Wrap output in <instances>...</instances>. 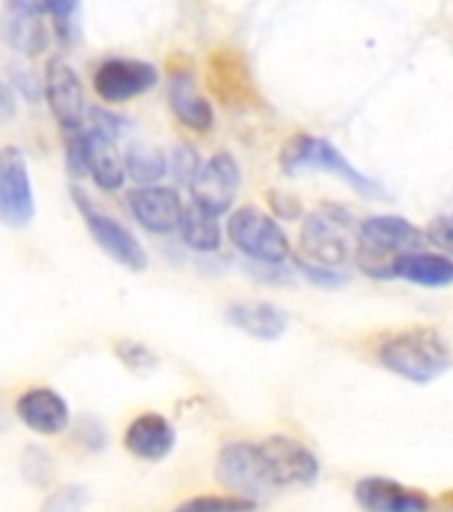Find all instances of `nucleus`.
I'll return each instance as SVG.
<instances>
[{
  "label": "nucleus",
  "instance_id": "obj_1",
  "mask_svg": "<svg viewBox=\"0 0 453 512\" xmlns=\"http://www.w3.org/2000/svg\"><path fill=\"white\" fill-rule=\"evenodd\" d=\"M379 363L406 382L430 384L448 371L451 350L435 328H406L379 344Z\"/></svg>",
  "mask_w": 453,
  "mask_h": 512
},
{
  "label": "nucleus",
  "instance_id": "obj_2",
  "mask_svg": "<svg viewBox=\"0 0 453 512\" xmlns=\"http://www.w3.org/2000/svg\"><path fill=\"white\" fill-rule=\"evenodd\" d=\"M424 232L403 216H371L358 227V259L360 270L371 278H390V264L395 256L422 246Z\"/></svg>",
  "mask_w": 453,
  "mask_h": 512
},
{
  "label": "nucleus",
  "instance_id": "obj_3",
  "mask_svg": "<svg viewBox=\"0 0 453 512\" xmlns=\"http://www.w3.org/2000/svg\"><path fill=\"white\" fill-rule=\"evenodd\" d=\"M224 232L240 254L264 267H280L291 256V240L286 230L262 208H235Z\"/></svg>",
  "mask_w": 453,
  "mask_h": 512
},
{
  "label": "nucleus",
  "instance_id": "obj_4",
  "mask_svg": "<svg viewBox=\"0 0 453 512\" xmlns=\"http://www.w3.org/2000/svg\"><path fill=\"white\" fill-rule=\"evenodd\" d=\"M280 168L288 176L304 174V171H326V174H334L339 179H344V182L355 187L358 192H363V195H376L379 192V184L352 166L350 160L344 158L334 144L310 134H296L283 144V150H280Z\"/></svg>",
  "mask_w": 453,
  "mask_h": 512
},
{
  "label": "nucleus",
  "instance_id": "obj_5",
  "mask_svg": "<svg viewBox=\"0 0 453 512\" xmlns=\"http://www.w3.org/2000/svg\"><path fill=\"white\" fill-rule=\"evenodd\" d=\"M72 203L78 206L80 219L88 227V235L94 238L96 246L102 248L112 262H118L120 267H126L131 272L147 270L150 256H147L139 238L128 230L126 224H120L115 216L104 214L102 208H96L94 200L88 198L83 190H78V187L72 190Z\"/></svg>",
  "mask_w": 453,
  "mask_h": 512
},
{
  "label": "nucleus",
  "instance_id": "obj_6",
  "mask_svg": "<svg viewBox=\"0 0 453 512\" xmlns=\"http://www.w3.org/2000/svg\"><path fill=\"white\" fill-rule=\"evenodd\" d=\"M358 248L355 224L342 211H315L304 219L302 251L307 262L339 267L350 262Z\"/></svg>",
  "mask_w": 453,
  "mask_h": 512
},
{
  "label": "nucleus",
  "instance_id": "obj_7",
  "mask_svg": "<svg viewBox=\"0 0 453 512\" xmlns=\"http://www.w3.org/2000/svg\"><path fill=\"white\" fill-rule=\"evenodd\" d=\"M216 480L222 483L230 494L251 499L259 504L267 494H272L270 478L264 470L259 443H227L216 456Z\"/></svg>",
  "mask_w": 453,
  "mask_h": 512
},
{
  "label": "nucleus",
  "instance_id": "obj_8",
  "mask_svg": "<svg viewBox=\"0 0 453 512\" xmlns=\"http://www.w3.org/2000/svg\"><path fill=\"white\" fill-rule=\"evenodd\" d=\"M35 219L30 168L24 152L14 144L0 147V224L22 230Z\"/></svg>",
  "mask_w": 453,
  "mask_h": 512
},
{
  "label": "nucleus",
  "instance_id": "obj_9",
  "mask_svg": "<svg viewBox=\"0 0 453 512\" xmlns=\"http://www.w3.org/2000/svg\"><path fill=\"white\" fill-rule=\"evenodd\" d=\"M264 470L270 478L272 488H294L312 486L320 475L318 456L310 448L286 435H272L264 443H259Z\"/></svg>",
  "mask_w": 453,
  "mask_h": 512
},
{
  "label": "nucleus",
  "instance_id": "obj_10",
  "mask_svg": "<svg viewBox=\"0 0 453 512\" xmlns=\"http://www.w3.org/2000/svg\"><path fill=\"white\" fill-rule=\"evenodd\" d=\"M158 67L144 59H104L96 67L91 86L104 104L131 102L158 86Z\"/></svg>",
  "mask_w": 453,
  "mask_h": 512
},
{
  "label": "nucleus",
  "instance_id": "obj_11",
  "mask_svg": "<svg viewBox=\"0 0 453 512\" xmlns=\"http://www.w3.org/2000/svg\"><path fill=\"white\" fill-rule=\"evenodd\" d=\"M43 96H46L48 110L64 134L83 128L88 110L86 94H83L78 72L72 70L70 64L62 62V59L48 62L46 78H43Z\"/></svg>",
  "mask_w": 453,
  "mask_h": 512
},
{
  "label": "nucleus",
  "instance_id": "obj_12",
  "mask_svg": "<svg viewBox=\"0 0 453 512\" xmlns=\"http://www.w3.org/2000/svg\"><path fill=\"white\" fill-rule=\"evenodd\" d=\"M126 206L136 224L150 235H174L179 230L184 200L174 187L150 184V187H136L128 192Z\"/></svg>",
  "mask_w": 453,
  "mask_h": 512
},
{
  "label": "nucleus",
  "instance_id": "obj_13",
  "mask_svg": "<svg viewBox=\"0 0 453 512\" xmlns=\"http://www.w3.org/2000/svg\"><path fill=\"white\" fill-rule=\"evenodd\" d=\"M192 200L200 206L211 208L214 214H227L232 211V203L240 190V166L235 155L227 150H219L208 160H203L198 179L190 187Z\"/></svg>",
  "mask_w": 453,
  "mask_h": 512
},
{
  "label": "nucleus",
  "instance_id": "obj_14",
  "mask_svg": "<svg viewBox=\"0 0 453 512\" xmlns=\"http://www.w3.org/2000/svg\"><path fill=\"white\" fill-rule=\"evenodd\" d=\"M16 416L19 422L35 435H59L70 427V406L67 400L51 387H30L16 398Z\"/></svg>",
  "mask_w": 453,
  "mask_h": 512
},
{
  "label": "nucleus",
  "instance_id": "obj_15",
  "mask_svg": "<svg viewBox=\"0 0 453 512\" xmlns=\"http://www.w3.org/2000/svg\"><path fill=\"white\" fill-rule=\"evenodd\" d=\"M355 499L366 512H432L430 496L390 478H363Z\"/></svg>",
  "mask_w": 453,
  "mask_h": 512
},
{
  "label": "nucleus",
  "instance_id": "obj_16",
  "mask_svg": "<svg viewBox=\"0 0 453 512\" xmlns=\"http://www.w3.org/2000/svg\"><path fill=\"white\" fill-rule=\"evenodd\" d=\"M123 446H126L128 454L142 459V462H160L176 446L174 424L168 422L163 414L144 411L128 422L126 432H123Z\"/></svg>",
  "mask_w": 453,
  "mask_h": 512
},
{
  "label": "nucleus",
  "instance_id": "obj_17",
  "mask_svg": "<svg viewBox=\"0 0 453 512\" xmlns=\"http://www.w3.org/2000/svg\"><path fill=\"white\" fill-rule=\"evenodd\" d=\"M168 104L176 120L195 134H208L214 128V107L195 86L190 70H176L168 80Z\"/></svg>",
  "mask_w": 453,
  "mask_h": 512
},
{
  "label": "nucleus",
  "instance_id": "obj_18",
  "mask_svg": "<svg viewBox=\"0 0 453 512\" xmlns=\"http://www.w3.org/2000/svg\"><path fill=\"white\" fill-rule=\"evenodd\" d=\"M390 278L424 288H446L453 283V259L430 251H406L392 259Z\"/></svg>",
  "mask_w": 453,
  "mask_h": 512
},
{
  "label": "nucleus",
  "instance_id": "obj_19",
  "mask_svg": "<svg viewBox=\"0 0 453 512\" xmlns=\"http://www.w3.org/2000/svg\"><path fill=\"white\" fill-rule=\"evenodd\" d=\"M0 38L19 54L40 56L48 46V30L43 16L35 14L32 8L8 6V11L0 16Z\"/></svg>",
  "mask_w": 453,
  "mask_h": 512
},
{
  "label": "nucleus",
  "instance_id": "obj_20",
  "mask_svg": "<svg viewBox=\"0 0 453 512\" xmlns=\"http://www.w3.org/2000/svg\"><path fill=\"white\" fill-rule=\"evenodd\" d=\"M230 326H235L243 334L262 339V342H275L286 334L288 318L286 312L278 310L275 304L267 302H232L224 312Z\"/></svg>",
  "mask_w": 453,
  "mask_h": 512
},
{
  "label": "nucleus",
  "instance_id": "obj_21",
  "mask_svg": "<svg viewBox=\"0 0 453 512\" xmlns=\"http://www.w3.org/2000/svg\"><path fill=\"white\" fill-rule=\"evenodd\" d=\"M83 139H86V176H91V182L104 192L123 190L126 168H123V155L115 147L118 142H110L86 128H83Z\"/></svg>",
  "mask_w": 453,
  "mask_h": 512
},
{
  "label": "nucleus",
  "instance_id": "obj_22",
  "mask_svg": "<svg viewBox=\"0 0 453 512\" xmlns=\"http://www.w3.org/2000/svg\"><path fill=\"white\" fill-rule=\"evenodd\" d=\"M222 216L214 214L211 208L200 206L198 200L184 203L182 219H179V238L184 240V246L198 251V254H216L222 248L224 230Z\"/></svg>",
  "mask_w": 453,
  "mask_h": 512
},
{
  "label": "nucleus",
  "instance_id": "obj_23",
  "mask_svg": "<svg viewBox=\"0 0 453 512\" xmlns=\"http://www.w3.org/2000/svg\"><path fill=\"white\" fill-rule=\"evenodd\" d=\"M123 168H126V179L131 176L139 187H150V184H160L168 176V155L158 147L131 144L123 152Z\"/></svg>",
  "mask_w": 453,
  "mask_h": 512
},
{
  "label": "nucleus",
  "instance_id": "obj_24",
  "mask_svg": "<svg viewBox=\"0 0 453 512\" xmlns=\"http://www.w3.org/2000/svg\"><path fill=\"white\" fill-rule=\"evenodd\" d=\"M259 504L235 494H203L187 499L171 512H254Z\"/></svg>",
  "mask_w": 453,
  "mask_h": 512
},
{
  "label": "nucleus",
  "instance_id": "obj_25",
  "mask_svg": "<svg viewBox=\"0 0 453 512\" xmlns=\"http://www.w3.org/2000/svg\"><path fill=\"white\" fill-rule=\"evenodd\" d=\"M22 475L35 488H48L56 478V464L46 448L27 446L22 454Z\"/></svg>",
  "mask_w": 453,
  "mask_h": 512
},
{
  "label": "nucleus",
  "instance_id": "obj_26",
  "mask_svg": "<svg viewBox=\"0 0 453 512\" xmlns=\"http://www.w3.org/2000/svg\"><path fill=\"white\" fill-rule=\"evenodd\" d=\"M200 168H203V160H200L198 150H192L187 144H179V147L168 155V174L174 176L179 184H184V187H192V184H195Z\"/></svg>",
  "mask_w": 453,
  "mask_h": 512
},
{
  "label": "nucleus",
  "instance_id": "obj_27",
  "mask_svg": "<svg viewBox=\"0 0 453 512\" xmlns=\"http://www.w3.org/2000/svg\"><path fill=\"white\" fill-rule=\"evenodd\" d=\"M115 355H118L120 363H123L126 368H131L134 374H150L152 368L158 366L155 352H152L147 344L131 342V339L120 342L118 347H115Z\"/></svg>",
  "mask_w": 453,
  "mask_h": 512
},
{
  "label": "nucleus",
  "instance_id": "obj_28",
  "mask_svg": "<svg viewBox=\"0 0 453 512\" xmlns=\"http://www.w3.org/2000/svg\"><path fill=\"white\" fill-rule=\"evenodd\" d=\"M91 496L83 486H64L43 502V512H83Z\"/></svg>",
  "mask_w": 453,
  "mask_h": 512
},
{
  "label": "nucleus",
  "instance_id": "obj_29",
  "mask_svg": "<svg viewBox=\"0 0 453 512\" xmlns=\"http://www.w3.org/2000/svg\"><path fill=\"white\" fill-rule=\"evenodd\" d=\"M8 86H14L27 102H38L40 96H43V83H40L38 75L27 64L16 62L8 67Z\"/></svg>",
  "mask_w": 453,
  "mask_h": 512
},
{
  "label": "nucleus",
  "instance_id": "obj_30",
  "mask_svg": "<svg viewBox=\"0 0 453 512\" xmlns=\"http://www.w3.org/2000/svg\"><path fill=\"white\" fill-rule=\"evenodd\" d=\"M299 270L307 275V280L310 283H315V286H326V288H334V286H342L344 280H347V275H342V272H336L334 267H323V264H312L307 262V259H299Z\"/></svg>",
  "mask_w": 453,
  "mask_h": 512
},
{
  "label": "nucleus",
  "instance_id": "obj_31",
  "mask_svg": "<svg viewBox=\"0 0 453 512\" xmlns=\"http://www.w3.org/2000/svg\"><path fill=\"white\" fill-rule=\"evenodd\" d=\"M427 238H430L435 246H440L443 251H448V254L453 256V214L435 219V222L430 224V230H427Z\"/></svg>",
  "mask_w": 453,
  "mask_h": 512
},
{
  "label": "nucleus",
  "instance_id": "obj_32",
  "mask_svg": "<svg viewBox=\"0 0 453 512\" xmlns=\"http://www.w3.org/2000/svg\"><path fill=\"white\" fill-rule=\"evenodd\" d=\"M270 203H272V208H275V211H278V216L283 214V216H299L302 214V208H299V203H294V200H291V203H288L286 198H283V195H270Z\"/></svg>",
  "mask_w": 453,
  "mask_h": 512
},
{
  "label": "nucleus",
  "instance_id": "obj_33",
  "mask_svg": "<svg viewBox=\"0 0 453 512\" xmlns=\"http://www.w3.org/2000/svg\"><path fill=\"white\" fill-rule=\"evenodd\" d=\"M438 510L440 512H453V491L451 494H446L443 499L438 502Z\"/></svg>",
  "mask_w": 453,
  "mask_h": 512
},
{
  "label": "nucleus",
  "instance_id": "obj_34",
  "mask_svg": "<svg viewBox=\"0 0 453 512\" xmlns=\"http://www.w3.org/2000/svg\"><path fill=\"white\" fill-rule=\"evenodd\" d=\"M8 6H22V0H6Z\"/></svg>",
  "mask_w": 453,
  "mask_h": 512
}]
</instances>
